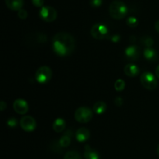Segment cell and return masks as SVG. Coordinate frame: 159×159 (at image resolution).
Listing matches in <instances>:
<instances>
[{
  "mask_svg": "<svg viewBox=\"0 0 159 159\" xmlns=\"http://www.w3.org/2000/svg\"><path fill=\"white\" fill-rule=\"evenodd\" d=\"M6 6L13 11H20L23 6V0H5Z\"/></svg>",
  "mask_w": 159,
  "mask_h": 159,
  "instance_id": "obj_13",
  "label": "cell"
},
{
  "mask_svg": "<svg viewBox=\"0 0 159 159\" xmlns=\"http://www.w3.org/2000/svg\"><path fill=\"white\" fill-rule=\"evenodd\" d=\"M75 48V40L68 33H57L53 38V49L58 56L70 55Z\"/></svg>",
  "mask_w": 159,
  "mask_h": 159,
  "instance_id": "obj_1",
  "label": "cell"
},
{
  "mask_svg": "<svg viewBox=\"0 0 159 159\" xmlns=\"http://www.w3.org/2000/svg\"><path fill=\"white\" fill-rule=\"evenodd\" d=\"M6 108V103L4 102V101H1V102H0V110H1V111H3Z\"/></svg>",
  "mask_w": 159,
  "mask_h": 159,
  "instance_id": "obj_28",
  "label": "cell"
},
{
  "mask_svg": "<svg viewBox=\"0 0 159 159\" xmlns=\"http://www.w3.org/2000/svg\"><path fill=\"white\" fill-rule=\"evenodd\" d=\"M66 127V123L61 118H57L54 120V124H53V129L57 133H61L63 131Z\"/></svg>",
  "mask_w": 159,
  "mask_h": 159,
  "instance_id": "obj_16",
  "label": "cell"
},
{
  "mask_svg": "<svg viewBox=\"0 0 159 159\" xmlns=\"http://www.w3.org/2000/svg\"><path fill=\"white\" fill-rule=\"evenodd\" d=\"M124 53H125L126 57L132 61L138 60L140 57L139 48L137 46H134V45H131V46L127 47V48H126Z\"/></svg>",
  "mask_w": 159,
  "mask_h": 159,
  "instance_id": "obj_10",
  "label": "cell"
},
{
  "mask_svg": "<svg viewBox=\"0 0 159 159\" xmlns=\"http://www.w3.org/2000/svg\"><path fill=\"white\" fill-rule=\"evenodd\" d=\"M108 28L102 23H96L91 28V35L96 40H103L108 37Z\"/></svg>",
  "mask_w": 159,
  "mask_h": 159,
  "instance_id": "obj_5",
  "label": "cell"
},
{
  "mask_svg": "<svg viewBox=\"0 0 159 159\" xmlns=\"http://www.w3.org/2000/svg\"><path fill=\"white\" fill-rule=\"evenodd\" d=\"M20 127L23 130L26 132L34 131L37 127V122L35 119L30 116H25L20 119Z\"/></svg>",
  "mask_w": 159,
  "mask_h": 159,
  "instance_id": "obj_8",
  "label": "cell"
},
{
  "mask_svg": "<svg viewBox=\"0 0 159 159\" xmlns=\"http://www.w3.org/2000/svg\"><path fill=\"white\" fill-rule=\"evenodd\" d=\"M7 124L11 127H16V126L17 125L16 119H15V118H13V117L9 118V119L7 120Z\"/></svg>",
  "mask_w": 159,
  "mask_h": 159,
  "instance_id": "obj_26",
  "label": "cell"
},
{
  "mask_svg": "<svg viewBox=\"0 0 159 159\" xmlns=\"http://www.w3.org/2000/svg\"><path fill=\"white\" fill-rule=\"evenodd\" d=\"M107 110V104L102 101H98L93 106V111L97 114H102Z\"/></svg>",
  "mask_w": 159,
  "mask_h": 159,
  "instance_id": "obj_17",
  "label": "cell"
},
{
  "mask_svg": "<svg viewBox=\"0 0 159 159\" xmlns=\"http://www.w3.org/2000/svg\"><path fill=\"white\" fill-rule=\"evenodd\" d=\"M32 1L33 5L36 7H43V3H44V0H31Z\"/></svg>",
  "mask_w": 159,
  "mask_h": 159,
  "instance_id": "obj_24",
  "label": "cell"
},
{
  "mask_svg": "<svg viewBox=\"0 0 159 159\" xmlns=\"http://www.w3.org/2000/svg\"><path fill=\"white\" fill-rule=\"evenodd\" d=\"M102 0H91V2H90L91 6L95 8L99 7V6L102 5Z\"/></svg>",
  "mask_w": 159,
  "mask_h": 159,
  "instance_id": "obj_25",
  "label": "cell"
},
{
  "mask_svg": "<svg viewBox=\"0 0 159 159\" xmlns=\"http://www.w3.org/2000/svg\"><path fill=\"white\" fill-rule=\"evenodd\" d=\"M124 73L128 77H136L140 73V69L138 67V65L134 64H127L124 67Z\"/></svg>",
  "mask_w": 159,
  "mask_h": 159,
  "instance_id": "obj_12",
  "label": "cell"
},
{
  "mask_svg": "<svg viewBox=\"0 0 159 159\" xmlns=\"http://www.w3.org/2000/svg\"><path fill=\"white\" fill-rule=\"evenodd\" d=\"M64 159H82L80 154L76 151L68 152L64 156Z\"/></svg>",
  "mask_w": 159,
  "mask_h": 159,
  "instance_id": "obj_18",
  "label": "cell"
},
{
  "mask_svg": "<svg viewBox=\"0 0 159 159\" xmlns=\"http://www.w3.org/2000/svg\"><path fill=\"white\" fill-rule=\"evenodd\" d=\"M155 30H156L157 32L159 33V20L156 22V23H155Z\"/></svg>",
  "mask_w": 159,
  "mask_h": 159,
  "instance_id": "obj_30",
  "label": "cell"
},
{
  "mask_svg": "<svg viewBox=\"0 0 159 159\" xmlns=\"http://www.w3.org/2000/svg\"><path fill=\"white\" fill-rule=\"evenodd\" d=\"M27 12H26V10H25V9H20V11H18V17L19 18L22 19V20H25V19L27 18Z\"/></svg>",
  "mask_w": 159,
  "mask_h": 159,
  "instance_id": "obj_23",
  "label": "cell"
},
{
  "mask_svg": "<svg viewBox=\"0 0 159 159\" xmlns=\"http://www.w3.org/2000/svg\"><path fill=\"white\" fill-rule=\"evenodd\" d=\"M141 41L143 44L145 45V46L148 47V48H151V47L154 44L153 39H152L151 37H148V36L141 37Z\"/></svg>",
  "mask_w": 159,
  "mask_h": 159,
  "instance_id": "obj_21",
  "label": "cell"
},
{
  "mask_svg": "<svg viewBox=\"0 0 159 159\" xmlns=\"http://www.w3.org/2000/svg\"><path fill=\"white\" fill-rule=\"evenodd\" d=\"M127 26H130V27L131 28L136 27V26H138V19L134 16H130L129 18H127Z\"/></svg>",
  "mask_w": 159,
  "mask_h": 159,
  "instance_id": "obj_22",
  "label": "cell"
},
{
  "mask_svg": "<svg viewBox=\"0 0 159 159\" xmlns=\"http://www.w3.org/2000/svg\"><path fill=\"white\" fill-rule=\"evenodd\" d=\"M90 132L85 127H81L76 131L75 138L79 142H85L89 138Z\"/></svg>",
  "mask_w": 159,
  "mask_h": 159,
  "instance_id": "obj_11",
  "label": "cell"
},
{
  "mask_svg": "<svg viewBox=\"0 0 159 159\" xmlns=\"http://www.w3.org/2000/svg\"><path fill=\"white\" fill-rule=\"evenodd\" d=\"M111 40L113 42H114V43H117V42L120 40V37L118 35L113 36V37L111 38Z\"/></svg>",
  "mask_w": 159,
  "mask_h": 159,
  "instance_id": "obj_29",
  "label": "cell"
},
{
  "mask_svg": "<svg viewBox=\"0 0 159 159\" xmlns=\"http://www.w3.org/2000/svg\"><path fill=\"white\" fill-rule=\"evenodd\" d=\"M59 144L63 148L68 147L71 144V137L65 134L64 136H62L60 138V140H59Z\"/></svg>",
  "mask_w": 159,
  "mask_h": 159,
  "instance_id": "obj_19",
  "label": "cell"
},
{
  "mask_svg": "<svg viewBox=\"0 0 159 159\" xmlns=\"http://www.w3.org/2000/svg\"><path fill=\"white\" fill-rule=\"evenodd\" d=\"M141 83L143 87L148 90H154L157 88L158 82L155 76L152 72H144L141 75Z\"/></svg>",
  "mask_w": 159,
  "mask_h": 159,
  "instance_id": "obj_4",
  "label": "cell"
},
{
  "mask_svg": "<svg viewBox=\"0 0 159 159\" xmlns=\"http://www.w3.org/2000/svg\"><path fill=\"white\" fill-rule=\"evenodd\" d=\"M144 56L149 61H154L158 58L157 51L152 48H147L146 49H144Z\"/></svg>",
  "mask_w": 159,
  "mask_h": 159,
  "instance_id": "obj_15",
  "label": "cell"
},
{
  "mask_svg": "<svg viewBox=\"0 0 159 159\" xmlns=\"http://www.w3.org/2000/svg\"><path fill=\"white\" fill-rule=\"evenodd\" d=\"M157 153H158V155L159 156V144L158 145V147H157Z\"/></svg>",
  "mask_w": 159,
  "mask_h": 159,
  "instance_id": "obj_32",
  "label": "cell"
},
{
  "mask_svg": "<svg viewBox=\"0 0 159 159\" xmlns=\"http://www.w3.org/2000/svg\"><path fill=\"white\" fill-rule=\"evenodd\" d=\"M84 157L85 159H99L100 156L99 154L93 149L91 146L85 145V152H84Z\"/></svg>",
  "mask_w": 159,
  "mask_h": 159,
  "instance_id": "obj_14",
  "label": "cell"
},
{
  "mask_svg": "<svg viewBox=\"0 0 159 159\" xmlns=\"http://www.w3.org/2000/svg\"><path fill=\"white\" fill-rule=\"evenodd\" d=\"M155 75H156L157 77L159 79V65H158V67L156 68V70H155Z\"/></svg>",
  "mask_w": 159,
  "mask_h": 159,
  "instance_id": "obj_31",
  "label": "cell"
},
{
  "mask_svg": "<svg viewBox=\"0 0 159 159\" xmlns=\"http://www.w3.org/2000/svg\"><path fill=\"white\" fill-rule=\"evenodd\" d=\"M52 76V71L48 66H41L36 72V80L39 83L44 84L49 82Z\"/></svg>",
  "mask_w": 159,
  "mask_h": 159,
  "instance_id": "obj_6",
  "label": "cell"
},
{
  "mask_svg": "<svg viewBox=\"0 0 159 159\" xmlns=\"http://www.w3.org/2000/svg\"><path fill=\"white\" fill-rule=\"evenodd\" d=\"M115 104H116V106H118V107H121L123 104L122 98L120 97V96L116 97V99H115Z\"/></svg>",
  "mask_w": 159,
  "mask_h": 159,
  "instance_id": "obj_27",
  "label": "cell"
},
{
  "mask_svg": "<svg viewBox=\"0 0 159 159\" xmlns=\"http://www.w3.org/2000/svg\"><path fill=\"white\" fill-rule=\"evenodd\" d=\"M109 12L112 18L115 20H122L128 13V9L124 2L120 0H114L110 5Z\"/></svg>",
  "mask_w": 159,
  "mask_h": 159,
  "instance_id": "obj_2",
  "label": "cell"
},
{
  "mask_svg": "<svg viewBox=\"0 0 159 159\" xmlns=\"http://www.w3.org/2000/svg\"><path fill=\"white\" fill-rule=\"evenodd\" d=\"M114 88L118 92L123 91L125 88V82L121 79H117L114 83Z\"/></svg>",
  "mask_w": 159,
  "mask_h": 159,
  "instance_id": "obj_20",
  "label": "cell"
},
{
  "mask_svg": "<svg viewBox=\"0 0 159 159\" xmlns=\"http://www.w3.org/2000/svg\"><path fill=\"white\" fill-rule=\"evenodd\" d=\"M39 15L43 21L51 23L54 21L57 18V11L52 6H45L40 9Z\"/></svg>",
  "mask_w": 159,
  "mask_h": 159,
  "instance_id": "obj_7",
  "label": "cell"
},
{
  "mask_svg": "<svg viewBox=\"0 0 159 159\" xmlns=\"http://www.w3.org/2000/svg\"><path fill=\"white\" fill-rule=\"evenodd\" d=\"M12 107H13V110H15L16 113L21 115L25 114L29 110V106H28L27 102L23 99H16L14 101Z\"/></svg>",
  "mask_w": 159,
  "mask_h": 159,
  "instance_id": "obj_9",
  "label": "cell"
},
{
  "mask_svg": "<svg viewBox=\"0 0 159 159\" xmlns=\"http://www.w3.org/2000/svg\"><path fill=\"white\" fill-rule=\"evenodd\" d=\"M74 116L76 121H78L79 123L85 124V123L89 122L93 119V111L88 107H82L76 110V111L75 112Z\"/></svg>",
  "mask_w": 159,
  "mask_h": 159,
  "instance_id": "obj_3",
  "label": "cell"
}]
</instances>
